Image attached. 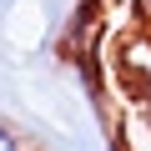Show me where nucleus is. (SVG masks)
Listing matches in <instances>:
<instances>
[{
    "label": "nucleus",
    "mask_w": 151,
    "mask_h": 151,
    "mask_svg": "<svg viewBox=\"0 0 151 151\" xmlns=\"http://www.w3.org/2000/svg\"><path fill=\"white\" fill-rule=\"evenodd\" d=\"M0 151H25V141H20V131L10 121H0Z\"/></svg>",
    "instance_id": "nucleus-1"
},
{
    "label": "nucleus",
    "mask_w": 151,
    "mask_h": 151,
    "mask_svg": "<svg viewBox=\"0 0 151 151\" xmlns=\"http://www.w3.org/2000/svg\"><path fill=\"white\" fill-rule=\"evenodd\" d=\"M131 10H136V20H141V30L151 35V0H131Z\"/></svg>",
    "instance_id": "nucleus-2"
},
{
    "label": "nucleus",
    "mask_w": 151,
    "mask_h": 151,
    "mask_svg": "<svg viewBox=\"0 0 151 151\" xmlns=\"http://www.w3.org/2000/svg\"><path fill=\"white\" fill-rule=\"evenodd\" d=\"M0 5H10V0H0Z\"/></svg>",
    "instance_id": "nucleus-3"
}]
</instances>
